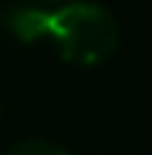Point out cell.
<instances>
[{"label":"cell","mask_w":152,"mask_h":155,"mask_svg":"<svg viewBox=\"0 0 152 155\" xmlns=\"http://www.w3.org/2000/svg\"><path fill=\"white\" fill-rule=\"evenodd\" d=\"M118 23L98 3H72L57 12H46L43 38L57 46L72 63H101L118 49Z\"/></svg>","instance_id":"obj_1"},{"label":"cell","mask_w":152,"mask_h":155,"mask_svg":"<svg viewBox=\"0 0 152 155\" xmlns=\"http://www.w3.org/2000/svg\"><path fill=\"white\" fill-rule=\"evenodd\" d=\"M3 23L17 40L34 43V40H43L46 12L34 9V6H9V9L3 12Z\"/></svg>","instance_id":"obj_2"},{"label":"cell","mask_w":152,"mask_h":155,"mask_svg":"<svg viewBox=\"0 0 152 155\" xmlns=\"http://www.w3.org/2000/svg\"><path fill=\"white\" fill-rule=\"evenodd\" d=\"M6 155H66V150L60 144H55V141H46V138H29V141L15 144Z\"/></svg>","instance_id":"obj_3"}]
</instances>
